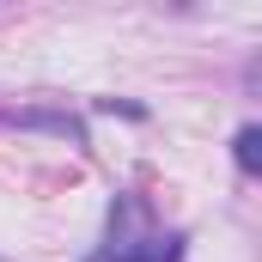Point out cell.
Segmentation results:
<instances>
[{
    "label": "cell",
    "mask_w": 262,
    "mask_h": 262,
    "mask_svg": "<svg viewBox=\"0 0 262 262\" xmlns=\"http://www.w3.org/2000/svg\"><path fill=\"white\" fill-rule=\"evenodd\" d=\"M238 165H244V171H262V128L238 134Z\"/></svg>",
    "instance_id": "1"
}]
</instances>
